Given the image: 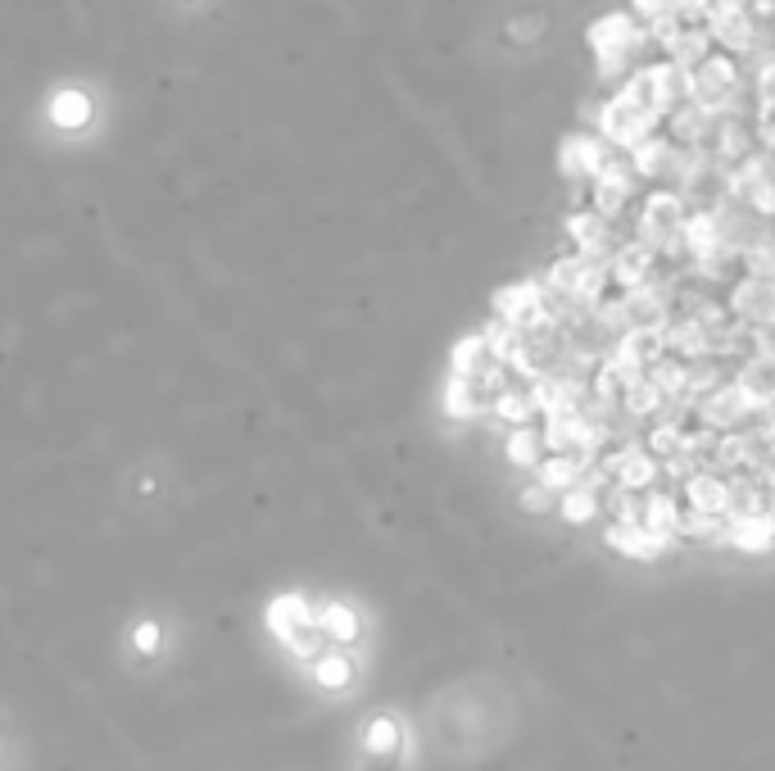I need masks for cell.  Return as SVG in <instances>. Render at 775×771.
Wrapping results in <instances>:
<instances>
[{"instance_id": "obj_1", "label": "cell", "mask_w": 775, "mask_h": 771, "mask_svg": "<svg viewBox=\"0 0 775 771\" xmlns=\"http://www.w3.org/2000/svg\"><path fill=\"white\" fill-rule=\"evenodd\" d=\"M657 123H662L657 114H649V109L631 104L625 96H612V100L599 109V132H604L612 145H621V151H635V145H644Z\"/></svg>"}, {"instance_id": "obj_2", "label": "cell", "mask_w": 775, "mask_h": 771, "mask_svg": "<svg viewBox=\"0 0 775 771\" xmlns=\"http://www.w3.org/2000/svg\"><path fill=\"white\" fill-rule=\"evenodd\" d=\"M740 87H744L740 64H734L730 55H708L698 68H689V100L708 104V109L726 104L730 96H740Z\"/></svg>"}, {"instance_id": "obj_3", "label": "cell", "mask_w": 775, "mask_h": 771, "mask_svg": "<svg viewBox=\"0 0 775 771\" xmlns=\"http://www.w3.org/2000/svg\"><path fill=\"white\" fill-rule=\"evenodd\" d=\"M749 418H753V409H749L744 390L734 386V382L717 386L708 399H698V409H694V422H698V427H708V431H717V436L740 431Z\"/></svg>"}, {"instance_id": "obj_4", "label": "cell", "mask_w": 775, "mask_h": 771, "mask_svg": "<svg viewBox=\"0 0 775 771\" xmlns=\"http://www.w3.org/2000/svg\"><path fill=\"white\" fill-rule=\"evenodd\" d=\"M599 467H604L608 476H617V486H621V491H635V495L653 491V482L662 476V463L640 445V440H625V445L612 450Z\"/></svg>"}, {"instance_id": "obj_5", "label": "cell", "mask_w": 775, "mask_h": 771, "mask_svg": "<svg viewBox=\"0 0 775 771\" xmlns=\"http://www.w3.org/2000/svg\"><path fill=\"white\" fill-rule=\"evenodd\" d=\"M644 42H649V27H640L631 14H608V19H599V23H589V46H595L599 55L631 59Z\"/></svg>"}, {"instance_id": "obj_6", "label": "cell", "mask_w": 775, "mask_h": 771, "mask_svg": "<svg viewBox=\"0 0 775 771\" xmlns=\"http://www.w3.org/2000/svg\"><path fill=\"white\" fill-rule=\"evenodd\" d=\"M608 164H612V159H608V145H604L595 132H572V136L563 141V151H558V168H563V177H572V181H580V177L595 181Z\"/></svg>"}, {"instance_id": "obj_7", "label": "cell", "mask_w": 775, "mask_h": 771, "mask_svg": "<svg viewBox=\"0 0 775 771\" xmlns=\"http://www.w3.org/2000/svg\"><path fill=\"white\" fill-rule=\"evenodd\" d=\"M631 196H635V173L625 168V164H608L599 177H595V187H589V209H595L599 218H621L625 213V205H631Z\"/></svg>"}, {"instance_id": "obj_8", "label": "cell", "mask_w": 775, "mask_h": 771, "mask_svg": "<svg viewBox=\"0 0 775 771\" xmlns=\"http://www.w3.org/2000/svg\"><path fill=\"white\" fill-rule=\"evenodd\" d=\"M604 536H608V544L617 549V554L640 559V563H653V559H662V554H672V549H676L672 531H649V527H617L612 522Z\"/></svg>"}, {"instance_id": "obj_9", "label": "cell", "mask_w": 775, "mask_h": 771, "mask_svg": "<svg viewBox=\"0 0 775 771\" xmlns=\"http://www.w3.org/2000/svg\"><path fill=\"white\" fill-rule=\"evenodd\" d=\"M667 128H672V141L680 145V151H689V145H704L708 136H717L721 119L712 114L708 104H698V100H685L680 109H672V114H667Z\"/></svg>"}, {"instance_id": "obj_10", "label": "cell", "mask_w": 775, "mask_h": 771, "mask_svg": "<svg viewBox=\"0 0 775 771\" xmlns=\"http://www.w3.org/2000/svg\"><path fill=\"white\" fill-rule=\"evenodd\" d=\"M685 504L694 508V513H708V518H730V482L726 476H717V472H698V476H689L685 482Z\"/></svg>"}, {"instance_id": "obj_11", "label": "cell", "mask_w": 775, "mask_h": 771, "mask_svg": "<svg viewBox=\"0 0 775 771\" xmlns=\"http://www.w3.org/2000/svg\"><path fill=\"white\" fill-rule=\"evenodd\" d=\"M653 264H657V254L649 250V245H640V241H625V245H617V254H612V282L621 286V296L625 290H635V286H644V282H653Z\"/></svg>"}, {"instance_id": "obj_12", "label": "cell", "mask_w": 775, "mask_h": 771, "mask_svg": "<svg viewBox=\"0 0 775 771\" xmlns=\"http://www.w3.org/2000/svg\"><path fill=\"white\" fill-rule=\"evenodd\" d=\"M726 540L744 554H766L775 549V522L771 513H753V518H726Z\"/></svg>"}, {"instance_id": "obj_13", "label": "cell", "mask_w": 775, "mask_h": 771, "mask_svg": "<svg viewBox=\"0 0 775 771\" xmlns=\"http://www.w3.org/2000/svg\"><path fill=\"white\" fill-rule=\"evenodd\" d=\"M676 159H680V145L667 141V136H649L644 145H635V151H631L635 177H667V181H672Z\"/></svg>"}, {"instance_id": "obj_14", "label": "cell", "mask_w": 775, "mask_h": 771, "mask_svg": "<svg viewBox=\"0 0 775 771\" xmlns=\"http://www.w3.org/2000/svg\"><path fill=\"white\" fill-rule=\"evenodd\" d=\"M680 236H685V254H689L694 264L712 260V254L721 250V228H717V213H712V209H698V213H689V218H685V228H680Z\"/></svg>"}, {"instance_id": "obj_15", "label": "cell", "mask_w": 775, "mask_h": 771, "mask_svg": "<svg viewBox=\"0 0 775 771\" xmlns=\"http://www.w3.org/2000/svg\"><path fill=\"white\" fill-rule=\"evenodd\" d=\"M667 354H676V359H685V363H704V359H712V337L698 327L694 318H680V322H667Z\"/></svg>"}, {"instance_id": "obj_16", "label": "cell", "mask_w": 775, "mask_h": 771, "mask_svg": "<svg viewBox=\"0 0 775 771\" xmlns=\"http://www.w3.org/2000/svg\"><path fill=\"white\" fill-rule=\"evenodd\" d=\"M662 51H667V59H672L676 68H698V64L712 55V32L698 27V23H685V27L676 32V42H667Z\"/></svg>"}, {"instance_id": "obj_17", "label": "cell", "mask_w": 775, "mask_h": 771, "mask_svg": "<svg viewBox=\"0 0 775 771\" xmlns=\"http://www.w3.org/2000/svg\"><path fill=\"white\" fill-rule=\"evenodd\" d=\"M580 476H585V472H580V463H576L572 454H549V459L535 467V482H540L553 499H563L567 491H576Z\"/></svg>"}, {"instance_id": "obj_18", "label": "cell", "mask_w": 775, "mask_h": 771, "mask_svg": "<svg viewBox=\"0 0 775 771\" xmlns=\"http://www.w3.org/2000/svg\"><path fill=\"white\" fill-rule=\"evenodd\" d=\"M268 627H273V636L277 640H295L300 636V627H318V621L309 617V604L300 599V595H286V599H273V608H268Z\"/></svg>"}, {"instance_id": "obj_19", "label": "cell", "mask_w": 775, "mask_h": 771, "mask_svg": "<svg viewBox=\"0 0 775 771\" xmlns=\"http://www.w3.org/2000/svg\"><path fill=\"white\" fill-rule=\"evenodd\" d=\"M440 404H445V414H450L454 422H472V418H481V414H486V399L476 395L472 377H458V373H450Z\"/></svg>"}, {"instance_id": "obj_20", "label": "cell", "mask_w": 775, "mask_h": 771, "mask_svg": "<svg viewBox=\"0 0 775 771\" xmlns=\"http://www.w3.org/2000/svg\"><path fill=\"white\" fill-rule=\"evenodd\" d=\"M708 32H712V42H721V46H730V51H744V55H753V51L762 46V23H753L749 14L721 19V23H712Z\"/></svg>"}, {"instance_id": "obj_21", "label": "cell", "mask_w": 775, "mask_h": 771, "mask_svg": "<svg viewBox=\"0 0 775 771\" xmlns=\"http://www.w3.org/2000/svg\"><path fill=\"white\" fill-rule=\"evenodd\" d=\"M753 141H757V136H753V128H749L744 119H730V123L717 128V151H712V155H717V164L730 168V164H740V159L753 155Z\"/></svg>"}, {"instance_id": "obj_22", "label": "cell", "mask_w": 775, "mask_h": 771, "mask_svg": "<svg viewBox=\"0 0 775 771\" xmlns=\"http://www.w3.org/2000/svg\"><path fill=\"white\" fill-rule=\"evenodd\" d=\"M544 440H540V431H531V427H512L508 431V440H503V459L512 463V467H522V472H535L544 459Z\"/></svg>"}, {"instance_id": "obj_23", "label": "cell", "mask_w": 775, "mask_h": 771, "mask_svg": "<svg viewBox=\"0 0 775 771\" xmlns=\"http://www.w3.org/2000/svg\"><path fill=\"white\" fill-rule=\"evenodd\" d=\"M649 382L662 390V399H680L685 386H689V363L676 359V354H662L653 368H649Z\"/></svg>"}, {"instance_id": "obj_24", "label": "cell", "mask_w": 775, "mask_h": 771, "mask_svg": "<svg viewBox=\"0 0 775 771\" xmlns=\"http://www.w3.org/2000/svg\"><path fill=\"white\" fill-rule=\"evenodd\" d=\"M662 404H667V399H662V390L644 377V382H635V386H625L621 390V414L625 418H631V422H644V418H657V409H662Z\"/></svg>"}, {"instance_id": "obj_25", "label": "cell", "mask_w": 775, "mask_h": 771, "mask_svg": "<svg viewBox=\"0 0 775 771\" xmlns=\"http://www.w3.org/2000/svg\"><path fill=\"white\" fill-rule=\"evenodd\" d=\"M676 518H680V504L672 491H649L644 495V527L649 531H672L676 536Z\"/></svg>"}, {"instance_id": "obj_26", "label": "cell", "mask_w": 775, "mask_h": 771, "mask_svg": "<svg viewBox=\"0 0 775 771\" xmlns=\"http://www.w3.org/2000/svg\"><path fill=\"white\" fill-rule=\"evenodd\" d=\"M599 508H604V499L589 491V486H576V491H567L563 499H558V513H563V522H572V527H585V522H595L599 518Z\"/></svg>"}, {"instance_id": "obj_27", "label": "cell", "mask_w": 775, "mask_h": 771, "mask_svg": "<svg viewBox=\"0 0 775 771\" xmlns=\"http://www.w3.org/2000/svg\"><path fill=\"white\" fill-rule=\"evenodd\" d=\"M318 631L331 636L336 645H350V640H358V617H354V608H345V604H326L322 617H318Z\"/></svg>"}, {"instance_id": "obj_28", "label": "cell", "mask_w": 775, "mask_h": 771, "mask_svg": "<svg viewBox=\"0 0 775 771\" xmlns=\"http://www.w3.org/2000/svg\"><path fill=\"white\" fill-rule=\"evenodd\" d=\"M753 87L757 114H775V51H753Z\"/></svg>"}, {"instance_id": "obj_29", "label": "cell", "mask_w": 775, "mask_h": 771, "mask_svg": "<svg viewBox=\"0 0 775 771\" xmlns=\"http://www.w3.org/2000/svg\"><path fill=\"white\" fill-rule=\"evenodd\" d=\"M744 277L775 282V232H766V228H762V236L744 250Z\"/></svg>"}, {"instance_id": "obj_30", "label": "cell", "mask_w": 775, "mask_h": 771, "mask_svg": "<svg viewBox=\"0 0 775 771\" xmlns=\"http://www.w3.org/2000/svg\"><path fill=\"white\" fill-rule=\"evenodd\" d=\"M495 418L499 422H508V427H527L531 418H535V404H531V390H503V395H495Z\"/></svg>"}, {"instance_id": "obj_31", "label": "cell", "mask_w": 775, "mask_h": 771, "mask_svg": "<svg viewBox=\"0 0 775 771\" xmlns=\"http://www.w3.org/2000/svg\"><path fill=\"white\" fill-rule=\"evenodd\" d=\"M486 363V341H481V332H472V337H463L454 350H450V368L458 373V377H472L476 368Z\"/></svg>"}, {"instance_id": "obj_32", "label": "cell", "mask_w": 775, "mask_h": 771, "mask_svg": "<svg viewBox=\"0 0 775 771\" xmlns=\"http://www.w3.org/2000/svg\"><path fill=\"white\" fill-rule=\"evenodd\" d=\"M608 508H612L617 527H644V495L612 486V495H608Z\"/></svg>"}, {"instance_id": "obj_33", "label": "cell", "mask_w": 775, "mask_h": 771, "mask_svg": "<svg viewBox=\"0 0 775 771\" xmlns=\"http://www.w3.org/2000/svg\"><path fill=\"white\" fill-rule=\"evenodd\" d=\"M481 341H486V359H499V363H508V354L517 350V341H522V332H512L508 322H486L481 327Z\"/></svg>"}, {"instance_id": "obj_34", "label": "cell", "mask_w": 775, "mask_h": 771, "mask_svg": "<svg viewBox=\"0 0 775 771\" xmlns=\"http://www.w3.org/2000/svg\"><path fill=\"white\" fill-rule=\"evenodd\" d=\"M472 386H476V395H481V399H495V395L512 390V386H508V363H499V359H486L481 368L472 373Z\"/></svg>"}, {"instance_id": "obj_35", "label": "cell", "mask_w": 775, "mask_h": 771, "mask_svg": "<svg viewBox=\"0 0 775 771\" xmlns=\"http://www.w3.org/2000/svg\"><path fill=\"white\" fill-rule=\"evenodd\" d=\"M318 681L326 685V690H341V685H350V676H354V668H350V658L345 653H318Z\"/></svg>"}, {"instance_id": "obj_36", "label": "cell", "mask_w": 775, "mask_h": 771, "mask_svg": "<svg viewBox=\"0 0 775 771\" xmlns=\"http://www.w3.org/2000/svg\"><path fill=\"white\" fill-rule=\"evenodd\" d=\"M680 436H685V431H676V427H667V422H653V431H649V440H644V450L662 463V459H672V454L680 450Z\"/></svg>"}, {"instance_id": "obj_37", "label": "cell", "mask_w": 775, "mask_h": 771, "mask_svg": "<svg viewBox=\"0 0 775 771\" xmlns=\"http://www.w3.org/2000/svg\"><path fill=\"white\" fill-rule=\"evenodd\" d=\"M367 749H373V753H395L399 749V726L390 717H377L373 726H367Z\"/></svg>"}, {"instance_id": "obj_38", "label": "cell", "mask_w": 775, "mask_h": 771, "mask_svg": "<svg viewBox=\"0 0 775 771\" xmlns=\"http://www.w3.org/2000/svg\"><path fill=\"white\" fill-rule=\"evenodd\" d=\"M744 205L757 213V218H775V181H771V173L757 181V187L744 196Z\"/></svg>"}, {"instance_id": "obj_39", "label": "cell", "mask_w": 775, "mask_h": 771, "mask_svg": "<svg viewBox=\"0 0 775 771\" xmlns=\"http://www.w3.org/2000/svg\"><path fill=\"white\" fill-rule=\"evenodd\" d=\"M517 504H522L527 513H549V508L558 504V499H553V495H549V491H544L540 482H531V486H527L522 495H517Z\"/></svg>"}, {"instance_id": "obj_40", "label": "cell", "mask_w": 775, "mask_h": 771, "mask_svg": "<svg viewBox=\"0 0 775 771\" xmlns=\"http://www.w3.org/2000/svg\"><path fill=\"white\" fill-rule=\"evenodd\" d=\"M757 145H762V155L775 159V114H757V128H753Z\"/></svg>"}, {"instance_id": "obj_41", "label": "cell", "mask_w": 775, "mask_h": 771, "mask_svg": "<svg viewBox=\"0 0 775 771\" xmlns=\"http://www.w3.org/2000/svg\"><path fill=\"white\" fill-rule=\"evenodd\" d=\"M631 10L653 23V19H662V14H672V0H631Z\"/></svg>"}, {"instance_id": "obj_42", "label": "cell", "mask_w": 775, "mask_h": 771, "mask_svg": "<svg viewBox=\"0 0 775 771\" xmlns=\"http://www.w3.org/2000/svg\"><path fill=\"white\" fill-rule=\"evenodd\" d=\"M159 645V631H155V621H145V627L136 631V649H145V653H151Z\"/></svg>"}, {"instance_id": "obj_43", "label": "cell", "mask_w": 775, "mask_h": 771, "mask_svg": "<svg viewBox=\"0 0 775 771\" xmlns=\"http://www.w3.org/2000/svg\"><path fill=\"white\" fill-rule=\"evenodd\" d=\"M766 513H771V522H775V495H771V499H766Z\"/></svg>"}]
</instances>
